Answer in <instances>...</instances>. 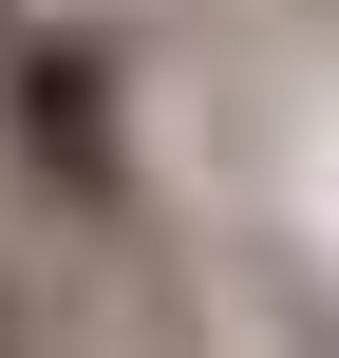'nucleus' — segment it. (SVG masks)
Returning a JSON list of instances; mask_svg holds the SVG:
<instances>
[{
	"instance_id": "f257e3e1",
	"label": "nucleus",
	"mask_w": 339,
	"mask_h": 358,
	"mask_svg": "<svg viewBox=\"0 0 339 358\" xmlns=\"http://www.w3.org/2000/svg\"><path fill=\"white\" fill-rule=\"evenodd\" d=\"M0 151L57 189V208H113L132 189V76H113V38H19V76H0Z\"/></svg>"
},
{
	"instance_id": "f03ea898",
	"label": "nucleus",
	"mask_w": 339,
	"mask_h": 358,
	"mask_svg": "<svg viewBox=\"0 0 339 358\" xmlns=\"http://www.w3.org/2000/svg\"><path fill=\"white\" fill-rule=\"evenodd\" d=\"M19 38H38V19H19V0H0V76H19Z\"/></svg>"
},
{
	"instance_id": "7ed1b4c3",
	"label": "nucleus",
	"mask_w": 339,
	"mask_h": 358,
	"mask_svg": "<svg viewBox=\"0 0 339 358\" xmlns=\"http://www.w3.org/2000/svg\"><path fill=\"white\" fill-rule=\"evenodd\" d=\"M0 358H19V321H0Z\"/></svg>"
}]
</instances>
